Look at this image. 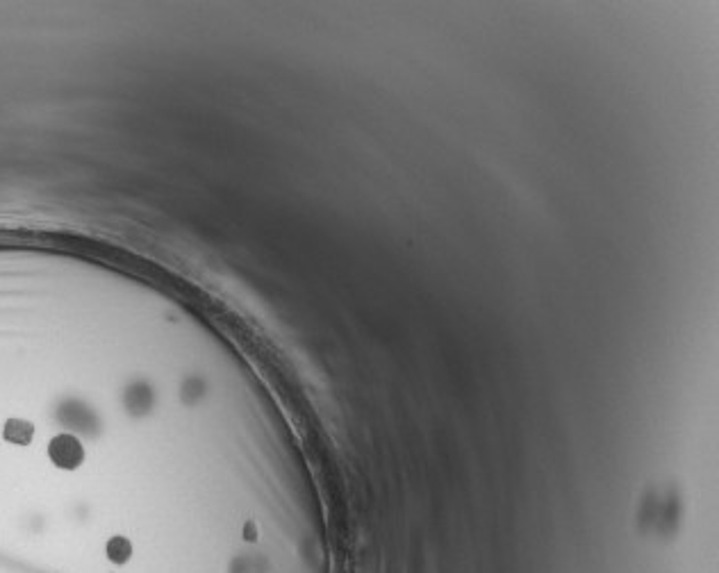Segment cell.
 I'll return each instance as SVG.
<instances>
[{"label":"cell","mask_w":719,"mask_h":573,"mask_svg":"<svg viewBox=\"0 0 719 573\" xmlns=\"http://www.w3.org/2000/svg\"><path fill=\"white\" fill-rule=\"evenodd\" d=\"M105 555L109 562L114 564H126L133 555V544L126 537H112V540L105 544Z\"/></svg>","instance_id":"6da1fadb"}]
</instances>
